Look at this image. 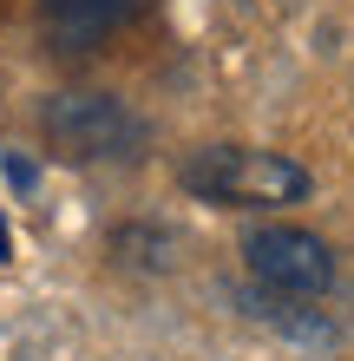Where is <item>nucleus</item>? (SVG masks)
I'll return each instance as SVG.
<instances>
[{
    "label": "nucleus",
    "mask_w": 354,
    "mask_h": 361,
    "mask_svg": "<svg viewBox=\"0 0 354 361\" xmlns=\"http://www.w3.org/2000/svg\"><path fill=\"white\" fill-rule=\"evenodd\" d=\"M243 263L249 276L282 295V302H308V295H322L335 283V250H328L315 230H296V224H263L243 237Z\"/></svg>",
    "instance_id": "obj_2"
},
{
    "label": "nucleus",
    "mask_w": 354,
    "mask_h": 361,
    "mask_svg": "<svg viewBox=\"0 0 354 361\" xmlns=\"http://www.w3.org/2000/svg\"><path fill=\"white\" fill-rule=\"evenodd\" d=\"M184 190L223 210H276L308 197V171L282 152H249V145H203L184 158Z\"/></svg>",
    "instance_id": "obj_1"
},
{
    "label": "nucleus",
    "mask_w": 354,
    "mask_h": 361,
    "mask_svg": "<svg viewBox=\"0 0 354 361\" xmlns=\"http://www.w3.org/2000/svg\"><path fill=\"white\" fill-rule=\"evenodd\" d=\"M132 13H138V0H39V27L59 53H92Z\"/></svg>",
    "instance_id": "obj_4"
},
{
    "label": "nucleus",
    "mask_w": 354,
    "mask_h": 361,
    "mask_svg": "<svg viewBox=\"0 0 354 361\" xmlns=\"http://www.w3.org/2000/svg\"><path fill=\"white\" fill-rule=\"evenodd\" d=\"M46 145L59 158H79V164H92V158H125V152H138V138H144V125L125 112V105L112 92H59L46 99Z\"/></svg>",
    "instance_id": "obj_3"
}]
</instances>
